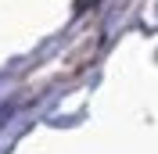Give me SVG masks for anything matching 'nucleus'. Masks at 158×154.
<instances>
[]
</instances>
